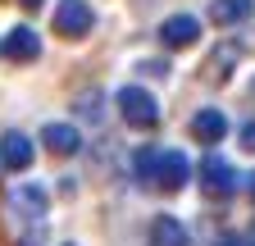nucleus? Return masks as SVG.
I'll return each instance as SVG.
<instances>
[{
    "instance_id": "1",
    "label": "nucleus",
    "mask_w": 255,
    "mask_h": 246,
    "mask_svg": "<svg viewBox=\"0 0 255 246\" xmlns=\"http://www.w3.org/2000/svg\"><path fill=\"white\" fill-rule=\"evenodd\" d=\"M114 105H119L123 123H128V128H137V132H146V128L159 123V101L150 96L146 87H119L114 91Z\"/></svg>"
},
{
    "instance_id": "2",
    "label": "nucleus",
    "mask_w": 255,
    "mask_h": 246,
    "mask_svg": "<svg viewBox=\"0 0 255 246\" xmlns=\"http://www.w3.org/2000/svg\"><path fill=\"white\" fill-rule=\"evenodd\" d=\"M187 182H191V160L182 155V150H159V164H155L150 187H159V192H182Z\"/></svg>"
},
{
    "instance_id": "3",
    "label": "nucleus",
    "mask_w": 255,
    "mask_h": 246,
    "mask_svg": "<svg viewBox=\"0 0 255 246\" xmlns=\"http://www.w3.org/2000/svg\"><path fill=\"white\" fill-rule=\"evenodd\" d=\"M91 27H96V14H91L87 0H59V9H55V32L59 37L78 41V37L91 32Z\"/></svg>"
},
{
    "instance_id": "4",
    "label": "nucleus",
    "mask_w": 255,
    "mask_h": 246,
    "mask_svg": "<svg viewBox=\"0 0 255 246\" xmlns=\"http://www.w3.org/2000/svg\"><path fill=\"white\" fill-rule=\"evenodd\" d=\"M159 46H169V50H187V46H196L201 41V18L196 14H169L164 23H159Z\"/></svg>"
},
{
    "instance_id": "5",
    "label": "nucleus",
    "mask_w": 255,
    "mask_h": 246,
    "mask_svg": "<svg viewBox=\"0 0 255 246\" xmlns=\"http://www.w3.org/2000/svg\"><path fill=\"white\" fill-rule=\"evenodd\" d=\"M201 178H205V187L214 196H233L237 192V169L223 160V155H205L201 160Z\"/></svg>"
},
{
    "instance_id": "6",
    "label": "nucleus",
    "mask_w": 255,
    "mask_h": 246,
    "mask_svg": "<svg viewBox=\"0 0 255 246\" xmlns=\"http://www.w3.org/2000/svg\"><path fill=\"white\" fill-rule=\"evenodd\" d=\"M32 155H37L32 137H23V132H5V137H0V164H5L9 173H23L32 164Z\"/></svg>"
},
{
    "instance_id": "7",
    "label": "nucleus",
    "mask_w": 255,
    "mask_h": 246,
    "mask_svg": "<svg viewBox=\"0 0 255 246\" xmlns=\"http://www.w3.org/2000/svg\"><path fill=\"white\" fill-rule=\"evenodd\" d=\"M0 55L14 59V64H27V59L41 55V37L32 32V27H14V32H5V41H0Z\"/></svg>"
},
{
    "instance_id": "8",
    "label": "nucleus",
    "mask_w": 255,
    "mask_h": 246,
    "mask_svg": "<svg viewBox=\"0 0 255 246\" xmlns=\"http://www.w3.org/2000/svg\"><path fill=\"white\" fill-rule=\"evenodd\" d=\"M14 210L23 214V219H41V214L50 210V192L41 187V182H23V187H14Z\"/></svg>"
},
{
    "instance_id": "9",
    "label": "nucleus",
    "mask_w": 255,
    "mask_h": 246,
    "mask_svg": "<svg viewBox=\"0 0 255 246\" xmlns=\"http://www.w3.org/2000/svg\"><path fill=\"white\" fill-rule=\"evenodd\" d=\"M41 141H46V150H55V155H78L82 150V137H78L73 123H46Z\"/></svg>"
},
{
    "instance_id": "10",
    "label": "nucleus",
    "mask_w": 255,
    "mask_h": 246,
    "mask_svg": "<svg viewBox=\"0 0 255 246\" xmlns=\"http://www.w3.org/2000/svg\"><path fill=\"white\" fill-rule=\"evenodd\" d=\"M191 137L205 141V146L223 141V137H228V114H223V110H201L196 119H191Z\"/></svg>"
},
{
    "instance_id": "11",
    "label": "nucleus",
    "mask_w": 255,
    "mask_h": 246,
    "mask_svg": "<svg viewBox=\"0 0 255 246\" xmlns=\"http://www.w3.org/2000/svg\"><path fill=\"white\" fill-rule=\"evenodd\" d=\"M150 246H191L182 219H173V214H155L150 219Z\"/></svg>"
},
{
    "instance_id": "12",
    "label": "nucleus",
    "mask_w": 255,
    "mask_h": 246,
    "mask_svg": "<svg viewBox=\"0 0 255 246\" xmlns=\"http://www.w3.org/2000/svg\"><path fill=\"white\" fill-rule=\"evenodd\" d=\"M255 14V0H210V18L219 27H237Z\"/></svg>"
},
{
    "instance_id": "13",
    "label": "nucleus",
    "mask_w": 255,
    "mask_h": 246,
    "mask_svg": "<svg viewBox=\"0 0 255 246\" xmlns=\"http://www.w3.org/2000/svg\"><path fill=\"white\" fill-rule=\"evenodd\" d=\"M73 114H78L82 123H101V119H105V91H96V87L78 91V96H73Z\"/></svg>"
},
{
    "instance_id": "14",
    "label": "nucleus",
    "mask_w": 255,
    "mask_h": 246,
    "mask_svg": "<svg viewBox=\"0 0 255 246\" xmlns=\"http://www.w3.org/2000/svg\"><path fill=\"white\" fill-rule=\"evenodd\" d=\"M155 164H159V146H141L137 155H132V169H137V178H141V182H150V178H155Z\"/></svg>"
},
{
    "instance_id": "15",
    "label": "nucleus",
    "mask_w": 255,
    "mask_h": 246,
    "mask_svg": "<svg viewBox=\"0 0 255 246\" xmlns=\"http://www.w3.org/2000/svg\"><path fill=\"white\" fill-rule=\"evenodd\" d=\"M237 55H242L237 46H223V50H214V59H210V73H214V78H228V73H233L228 64H233Z\"/></svg>"
},
{
    "instance_id": "16",
    "label": "nucleus",
    "mask_w": 255,
    "mask_h": 246,
    "mask_svg": "<svg viewBox=\"0 0 255 246\" xmlns=\"http://www.w3.org/2000/svg\"><path fill=\"white\" fill-rule=\"evenodd\" d=\"M150 78H169V64H164V59H146V64H141Z\"/></svg>"
},
{
    "instance_id": "17",
    "label": "nucleus",
    "mask_w": 255,
    "mask_h": 246,
    "mask_svg": "<svg viewBox=\"0 0 255 246\" xmlns=\"http://www.w3.org/2000/svg\"><path fill=\"white\" fill-rule=\"evenodd\" d=\"M242 146H246V150H255V119H251V123H242Z\"/></svg>"
},
{
    "instance_id": "18",
    "label": "nucleus",
    "mask_w": 255,
    "mask_h": 246,
    "mask_svg": "<svg viewBox=\"0 0 255 246\" xmlns=\"http://www.w3.org/2000/svg\"><path fill=\"white\" fill-rule=\"evenodd\" d=\"M214 246H246V237H233V233H223V237H219Z\"/></svg>"
},
{
    "instance_id": "19",
    "label": "nucleus",
    "mask_w": 255,
    "mask_h": 246,
    "mask_svg": "<svg viewBox=\"0 0 255 246\" xmlns=\"http://www.w3.org/2000/svg\"><path fill=\"white\" fill-rule=\"evenodd\" d=\"M18 5H23V9H41L46 0H18Z\"/></svg>"
},
{
    "instance_id": "20",
    "label": "nucleus",
    "mask_w": 255,
    "mask_h": 246,
    "mask_svg": "<svg viewBox=\"0 0 255 246\" xmlns=\"http://www.w3.org/2000/svg\"><path fill=\"white\" fill-rule=\"evenodd\" d=\"M246 246H255V224H251V237H246Z\"/></svg>"
},
{
    "instance_id": "21",
    "label": "nucleus",
    "mask_w": 255,
    "mask_h": 246,
    "mask_svg": "<svg viewBox=\"0 0 255 246\" xmlns=\"http://www.w3.org/2000/svg\"><path fill=\"white\" fill-rule=\"evenodd\" d=\"M246 187H251V196H255V173H251V182H246Z\"/></svg>"
},
{
    "instance_id": "22",
    "label": "nucleus",
    "mask_w": 255,
    "mask_h": 246,
    "mask_svg": "<svg viewBox=\"0 0 255 246\" xmlns=\"http://www.w3.org/2000/svg\"><path fill=\"white\" fill-rule=\"evenodd\" d=\"M69 246H78V242H69Z\"/></svg>"
},
{
    "instance_id": "23",
    "label": "nucleus",
    "mask_w": 255,
    "mask_h": 246,
    "mask_svg": "<svg viewBox=\"0 0 255 246\" xmlns=\"http://www.w3.org/2000/svg\"><path fill=\"white\" fill-rule=\"evenodd\" d=\"M251 91H255V82H251Z\"/></svg>"
}]
</instances>
